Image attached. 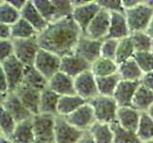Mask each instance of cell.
<instances>
[{
  "label": "cell",
  "instance_id": "6da1fadb",
  "mask_svg": "<svg viewBox=\"0 0 153 143\" xmlns=\"http://www.w3.org/2000/svg\"><path fill=\"white\" fill-rule=\"evenodd\" d=\"M83 35L72 16L49 23L42 32L37 35L40 49L49 51L59 57L75 54L76 47Z\"/></svg>",
  "mask_w": 153,
  "mask_h": 143
},
{
  "label": "cell",
  "instance_id": "7a4b0ae2",
  "mask_svg": "<svg viewBox=\"0 0 153 143\" xmlns=\"http://www.w3.org/2000/svg\"><path fill=\"white\" fill-rule=\"evenodd\" d=\"M88 103L94 110L97 122L111 124L116 121L119 105L113 97L99 94L88 101Z\"/></svg>",
  "mask_w": 153,
  "mask_h": 143
},
{
  "label": "cell",
  "instance_id": "3957f363",
  "mask_svg": "<svg viewBox=\"0 0 153 143\" xmlns=\"http://www.w3.org/2000/svg\"><path fill=\"white\" fill-rule=\"evenodd\" d=\"M128 23L129 30L131 32H146L148 26L153 18V9L143 0L141 4L131 10L124 12Z\"/></svg>",
  "mask_w": 153,
  "mask_h": 143
},
{
  "label": "cell",
  "instance_id": "277c9868",
  "mask_svg": "<svg viewBox=\"0 0 153 143\" xmlns=\"http://www.w3.org/2000/svg\"><path fill=\"white\" fill-rule=\"evenodd\" d=\"M56 116L47 114H37L33 116L32 123L36 139L55 143Z\"/></svg>",
  "mask_w": 153,
  "mask_h": 143
},
{
  "label": "cell",
  "instance_id": "5b68a950",
  "mask_svg": "<svg viewBox=\"0 0 153 143\" xmlns=\"http://www.w3.org/2000/svg\"><path fill=\"white\" fill-rule=\"evenodd\" d=\"M14 47V56L24 66H33L40 47L37 42V36L27 39H13Z\"/></svg>",
  "mask_w": 153,
  "mask_h": 143
},
{
  "label": "cell",
  "instance_id": "8992f818",
  "mask_svg": "<svg viewBox=\"0 0 153 143\" xmlns=\"http://www.w3.org/2000/svg\"><path fill=\"white\" fill-rule=\"evenodd\" d=\"M60 63L61 57L49 51L39 49L33 66L49 81V79L60 71Z\"/></svg>",
  "mask_w": 153,
  "mask_h": 143
},
{
  "label": "cell",
  "instance_id": "52a82bcc",
  "mask_svg": "<svg viewBox=\"0 0 153 143\" xmlns=\"http://www.w3.org/2000/svg\"><path fill=\"white\" fill-rule=\"evenodd\" d=\"M0 67L1 72L7 77L10 93L16 92V90L22 84L25 66L16 56L13 55L8 59L0 62Z\"/></svg>",
  "mask_w": 153,
  "mask_h": 143
},
{
  "label": "cell",
  "instance_id": "ba28073f",
  "mask_svg": "<svg viewBox=\"0 0 153 143\" xmlns=\"http://www.w3.org/2000/svg\"><path fill=\"white\" fill-rule=\"evenodd\" d=\"M110 20L111 13L102 9L90 23L83 35L94 40H104L109 32Z\"/></svg>",
  "mask_w": 153,
  "mask_h": 143
},
{
  "label": "cell",
  "instance_id": "9c48e42d",
  "mask_svg": "<svg viewBox=\"0 0 153 143\" xmlns=\"http://www.w3.org/2000/svg\"><path fill=\"white\" fill-rule=\"evenodd\" d=\"M76 94L80 97L90 101L100 94L97 86V79L90 70L86 71L74 78Z\"/></svg>",
  "mask_w": 153,
  "mask_h": 143
},
{
  "label": "cell",
  "instance_id": "30bf717a",
  "mask_svg": "<svg viewBox=\"0 0 153 143\" xmlns=\"http://www.w3.org/2000/svg\"><path fill=\"white\" fill-rule=\"evenodd\" d=\"M0 101L1 108L11 114L17 123L30 120L33 116V114L24 106L14 93L8 94L4 98L0 99Z\"/></svg>",
  "mask_w": 153,
  "mask_h": 143
},
{
  "label": "cell",
  "instance_id": "8fae6325",
  "mask_svg": "<svg viewBox=\"0 0 153 143\" xmlns=\"http://www.w3.org/2000/svg\"><path fill=\"white\" fill-rule=\"evenodd\" d=\"M84 133L72 126L65 117L56 116L55 143H78Z\"/></svg>",
  "mask_w": 153,
  "mask_h": 143
},
{
  "label": "cell",
  "instance_id": "7c38bea8",
  "mask_svg": "<svg viewBox=\"0 0 153 143\" xmlns=\"http://www.w3.org/2000/svg\"><path fill=\"white\" fill-rule=\"evenodd\" d=\"M65 119L72 126L76 127L82 132H87L92 127L93 124L97 122L94 110L88 102L79 107L78 110H76L69 116H65Z\"/></svg>",
  "mask_w": 153,
  "mask_h": 143
},
{
  "label": "cell",
  "instance_id": "4fadbf2b",
  "mask_svg": "<svg viewBox=\"0 0 153 143\" xmlns=\"http://www.w3.org/2000/svg\"><path fill=\"white\" fill-rule=\"evenodd\" d=\"M102 10L98 4V1L95 0H89L85 5H82L80 7L74 8L72 17L75 20V22L78 24V26L84 35L88 26L95 16L99 13V12Z\"/></svg>",
  "mask_w": 153,
  "mask_h": 143
},
{
  "label": "cell",
  "instance_id": "5bb4252c",
  "mask_svg": "<svg viewBox=\"0 0 153 143\" xmlns=\"http://www.w3.org/2000/svg\"><path fill=\"white\" fill-rule=\"evenodd\" d=\"M102 41L103 40H94L82 35L76 47L75 54L92 64L100 57Z\"/></svg>",
  "mask_w": 153,
  "mask_h": 143
},
{
  "label": "cell",
  "instance_id": "9a60e30c",
  "mask_svg": "<svg viewBox=\"0 0 153 143\" xmlns=\"http://www.w3.org/2000/svg\"><path fill=\"white\" fill-rule=\"evenodd\" d=\"M13 93L17 95V97L22 102V104L33 114V116L39 114L41 91L22 83L16 90V92H13Z\"/></svg>",
  "mask_w": 153,
  "mask_h": 143
},
{
  "label": "cell",
  "instance_id": "2e32d148",
  "mask_svg": "<svg viewBox=\"0 0 153 143\" xmlns=\"http://www.w3.org/2000/svg\"><path fill=\"white\" fill-rule=\"evenodd\" d=\"M91 69V64L82 57L76 54H72L61 57L60 72L71 76L72 78H76V76L81 74L86 71Z\"/></svg>",
  "mask_w": 153,
  "mask_h": 143
},
{
  "label": "cell",
  "instance_id": "e0dca14e",
  "mask_svg": "<svg viewBox=\"0 0 153 143\" xmlns=\"http://www.w3.org/2000/svg\"><path fill=\"white\" fill-rule=\"evenodd\" d=\"M140 81L121 80L114 93L113 97L119 107H131L132 100L137 89L140 86Z\"/></svg>",
  "mask_w": 153,
  "mask_h": 143
},
{
  "label": "cell",
  "instance_id": "ac0fdd59",
  "mask_svg": "<svg viewBox=\"0 0 153 143\" xmlns=\"http://www.w3.org/2000/svg\"><path fill=\"white\" fill-rule=\"evenodd\" d=\"M48 88L54 91L56 94L60 95V97L76 94L75 90L74 78H72L71 76L67 75L60 71L59 73H56L51 79H49Z\"/></svg>",
  "mask_w": 153,
  "mask_h": 143
},
{
  "label": "cell",
  "instance_id": "d6986e66",
  "mask_svg": "<svg viewBox=\"0 0 153 143\" xmlns=\"http://www.w3.org/2000/svg\"><path fill=\"white\" fill-rule=\"evenodd\" d=\"M111 20H110L109 32L106 38L115 40H121L130 35L128 23L124 13H110Z\"/></svg>",
  "mask_w": 153,
  "mask_h": 143
},
{
  "label": "cell",
  "instance_id": "ffe728a7",
  "mask_svg": "<svg viewBox=\"0 0 153 143\" xmlns=\"http://www.w3.org/2000/svg\"><path fill=\"white\" fill-rule=\"evenodd\" d=\"M141 118V112L133 107H119L116 121L123 128L136 133Z\"/></svg>",
  "mask_w": 153,
  "mask_h": 143
},
{
  "label": "cell",
  "instance_id": "44dd1931",
  "mask_svg": "<svg viewBox=\"0 0 153 143\" xmlns=\"http://www.w3.org/2000/svg\"><path fill=\"white\" fill-rule=\"evenodd\" d=\"M21 17L30 23L35 28L37 33L42 32L49 25V23L43 18L40 13L37 11L35 4H33V0H27L25 7L21 11Z\"/></svg>",
  "mask_w": 153,
  "mask_h": 143
},
{
  "label": "cell",
  "instance_id": "7402d4cb",
  "mask_svg": "<svg viewBox=\"0 0 153 143\" xmlns=\"http://www.w3.org/2000/svg\"><path fill=\"white\" fill-rule=\"evenodd\" d=\"M13 143H33L36 140V135L33 132L32 119L17 123L16 130L9 138Z\"/></svg>",
  "mask_w": 153,
  "mask_h": 143
},
{
  "label": "cell",
  "instance_id": "603a6c76",
  "mask_svg": "<svg viewBox=\"0 0 153 143\" xmlns=\"http://www.w3.org/2000/svg\"><path fill=\"white\" fill-rule=\"evenodd\" d=\"M60 95L56 94L54 91L46 88L41 91L39 114H47L57 116V106H59Z\"/></svg>",
  "mask_w": 153,
  "mask_h": 143
},
{
  "label": "cell",
  "instance_id": "cb8c5ba5",
  "mask_svg": "<svg viewBox=\"0 0 153 143\" xmlns=\"http://www.w3.org/2000/svg\"><path fill=\"white\" fill-rule=\"evenodd\" d=\"M85 99L80 97L79 95H63L60 97L59 101V106H57V116H67L74 113L76 110H78L85 103H87Z\"/></svg>",
  "mask_w": 153,
  "mask_h": 143
},
{
  "label": "cell",
  "instance_id": "d4e9b609",
  "mask_svg": "<svg viewBox=\"0 0 153 143\" xmlns=\"http://www.w3.org/2000/svg\"><path fill=\"white\" fill-rule=\"evenodd\" d=\"M22 83L30 87L43 91L48 87V79L36 70L35 66H25Z\"/></svg>",
  "mask_w": 153,
  "mask_h": 143
},
{
  "label": "cell",
  "instance_id": "484cf974",
  "mask_svg": "<svg viewBox=\"0 0 153 143\" xmlns=\"http://www.w3.org/2000/svg\"><path fill=\"white\" fill-rule=\"evenodd\" d=\"M119 65L115 60L106 59L103 57H100L91 64L90 71L96 77H102V76H108L112 74H118Z\"/></svg>",
  "mask_w": 153,
  "mask_h": 143
},
{
  "label": "cell",
  "instance_id": "4316f807",
  "mask_svg": "<svg viewBox=\"0 0 153 143\" xmlns=\"http://www.w3.org/2000/svg\"><path fill=\"white\" fill-rule=\"evenodd\" d=\"M153 104V91L140 84L132 100V106L139 112H147Z\"/></svg>",
  "mask_w": 153,
  "mask_h": 143
},
{
  "label": "cell",
  "instance_id": "83f0119b",
  "mask_svg": "<svg viewBox=\"0 0 153 143\" xmlns=\"http://www.w3.org/2000/svg\"><path fill=\"white\" fill-rule=\"evenodd\" d=\"M87 132L97 143H114V133L110 124L95 122Z\"/></svg>",
  "mask_w": 153,
  "mask_h": 143
},
{
  "label": "cell",
  "instance_id": "f1b7e54d",
  "mask_svg": "<svg viewBox=\"0 0 153 143\" xmlns=\"http://www.w3.org/2000/svg\"><path fill=\"white\" fill-rule=\"evenodd\" d=\"M118 74L122 80L140 81L143 73L133 58L119 65Z\"/></svg>",
  "mask_w": 153,
  "mask_h": 143
},
{
  "label": "cell",
  "instance_id": "f546056e",
  "mask_svg": "<svg viewBox=\"0 0 153 143\" xmlns=\"http://www.w3.org/2000/svg\"><path fill=\"white\" fill-rule=\"evenodd\" d=\"M96 79H97L99 94L105 97H113L120 81L122 80L119 74L102 76V77H96Z\"/></svg>",
  "mask_w": 153,
  "mask_h": 143
},
{
  "label": "cell",
  "instance_id": "4dcf8cb0",
  "mask_svg": "<svg viewBox=\"0 0 153 143\" xmlns=\"http://www.w3.org/2000/svg\"><path fill=\"white\" fill-rule=\"evenodd\" d=\"M37 32L22 17L12 26V39H27L37 36Z\"/></svg>",
  "mask_w": 153,
  "mask_h": 143
},
{
  "label": "cell",
  "instance_id": "1f68e13d",
  "mask_svg": "<svg viewBox=\"0 0 153 143\" xmlns=\"http://www.w3.org/2000/svg\"><path fill=\"white\" fill-rule=\"evenodd\" d=\"M21 18V12L10 5L7 0L0 2V24L13 26Z\"/></svg>",
  "mask_w": 153,
  "mask_h": 143
},
{
  "label": "cell",
  "instance_id": "d6a6232c",
  "mask_svg": "<svg viewBox=\"0 0 153 143\" xmlns=\"http://www.w3.org/2000/svg\"><path fill=\"white\" fill-rule=\"evenodd\" d=\"M110 125L114 133V143H143L137 136L136 133L123 128L117 121Z\"/></svg>",
  "mask_w": 153,
  "mask_h": 143
},
{
  "label": "cell",
  "instance_id": "836d02e7",
  "mask_svg": "<svg viewBox=\"0 0 153 143\" xmlns=\"http://www.w3.org/2000/svg\"><path fill=\"white\" fill-rule=\"evenodd\" d=\"M136 135L142 142L153 139V119L146 112L141 113V118Z\"/></svg>",
  "mask_w": 153,
  "mask_h": 143
},
{
  "label": "cell",
  "instance_id": "e575fe53",
  "mask_svg": "<svg viewBox=\"0 0 153 143\" xmlns=\"http://www.w3.org/2000/svg\"><path fill=\"white\" fill-rule=\"evenodd\" d=\"M135 52H135V49H134L132 40L130 38V35H129L128 37L119 40L115 61H116V63L118 65H120L123 63V62L133 58V55Z\"/></svg>",
  "mask_w": 153,
  "mask_h": 143
},
{
  "label": "cell",
  "instance_id": "d590c367",
  "mask_svg": "<svg viewBox=\"0 0 153 143\" xmlns=\"http://www.w3.org/2000/svg\"><path fill=\"white\" fill-rule=\"evenodd\" d=\"M130 38L135 52H151L153 40L146 32H131Z\"/></svg>",
  "mask_w": 153,
  "mask_h": 143
},
{
  "label": "cell",
  "instance_id": "8d00e7d4",
  "mask_svg": "<svg viewBox=\"0 0 153 143\" xmlns=\"http://www.w3.org/2000/svg\"><path fill=\"white\" fill-rule=\"evenodd\" d=\"M33 4L48 23L56 20V11L53 0H33Z\"/></svg>",
  "mask_w": 153,
  "mask_h": 143
},
{
  "label": "cell",
  "instance_id": "74e56055",
  "mask_svg": "<svg viewBox=\"0 0 153 143\" xmlns=\"http://www.w3.org/2000/svg\"><path fill=\"white\" fill-rule=\"evenodd\" d=\"M17 122L14 120V118L8 114L4 109L1 108L0 113V130H1V136L10 138L13 135V133L16 130Z\"/></svg>",
  "mask_w": 153,
  "mask_h": 143
},
{
  "label": "cell",
  "instance_id": "f35d334b",
  "mask_svg": "<svg viewBox=\"0 0 153 143\" xmlns=\"http://www.w3.org/2000/svg\"><path fill=\"white\" fill-rule=\"evenodd\" d=\"M133 59L143 74L153 72V55L151 52H136Z\"/></svg>",
  "mask_w": 153,
  "mask_h": 143
},
{
  "label": "cell",
  "instance_id": "ab89813d",
  "mask_svg": "<svg viewBox=\"0 0 153 143\" xmlns=\"http://www.w3.org/2000/svg\"><path fill=\"white\" fill-rule=\"evenodd\" d=\"M56 11V20L72 16L74 6L72 0H53Z\"/></svg>",
  "mask_w": 153,
  "mask_h": 143
},
{
  "label": "cell",
  "instance_id": "60d3db41",
  "mask_svg": "<svg viewBox=\"0 0 153 143\" xmlns=\"http://www.w3.org/2000/svg\"><path fill=\"white\" fill-rule=\"evenodd\" d=\"M118 44H119V40L105 38L102 41V50H100V57L115 60L117 54V49H118Z\"/></svg>",
  "mask_w": 153,
  "mask_h": 143
},
{
  "label": "cell",
  "instance_id": "b9f144b4",
  "mask_svg": "<svg viewBox=\"0 0 153 143\" xmlns=\"http://www.w3.org/2000/svg\"><path fill=\"white\" fill-rule=\"evenodd\" d=\"M100 7L109 13H124L123 0H97Z\"/></svg>",
  "mask_w": 153,
  "mask_h": 143
},
{
  "label": "cell",
  "instance_id": "7bdbcfd3",
  "mask_svg": "<svg viewBox=\"0 0 153 143\" xmlns=\"http://www.w3.org/2000/svg\"><path fill=\"white\" fill-rule=\"evenodd\" d=\"M14 55V47L13 39L0 40V62L8 59Z\"/></svg>",
  "mask_w": 153,
  "mask_h": 143
},
{
  "label": "cell",
  "instance_id": "ee69618b",
  "mask_svg": "<svg viewBox=\"0 0 153 143\" xmlns=\"http://www.w3.org/2000/svg\"><path fill=\"white\" fill-rule=\"evenodd\" d=\"M141 85L145 86L146 88L153 91V72L143 74L140 80Z\"/></svg>",
  "mask_w": 153,
  "mask_h": 143
},
{
  "label": "cell",
  "instance_id": "f6af8a7d",
  "mask_svg": "<svg viewBox=\"0 0 153 143\" xmlns=\"http://www.w3.org/2000/svg\"><path fill=\"white\" fill-rule=\"evenodd\" d=\"M12 39V26L0 24V40Z\"/></svg>",
  "mask_w": 153,
  "mask_h": 143
},
{
  "label": "cell",
  "instance_id": "bcb514c9",
  "mask_svg": "<svg viewBox=\"0 0 153 143\" xmlns=\"http://www.w3.org/2000/svg\"><path fill=\"white\" fill-rule=\"evenodd\" d=\"M143 0H123V6L124 11L131 10L133 8L137 7L139 4L142 3Z\"/></svg>",
  "mask_w": 153,
  "mask_h": 143
},
{
  "label": "cell",
  "instance_id": "7dc6e473",
  "mask_svg": "<svg viewBox=\"0 0 153 143\" xmlns=\"http://www.w3.org/2000/svg\"><path fill=\"white\" fill-rule=\"evenodd\" d=\"M7 1L10 5H12L14 9H16L19 12L22 11L27 3V0H7Z\"/></svg>",
  "mask_w": 153,
  "mask_h": 143
},
{
  "label": "cell",
  "instance_id": "c3c4849f",
  "mask_svg": "<svg viewBox=\"0 0 153 143\" xmlns=\"http://www.w3.org/2000/svg\"><path fill=\"white\" fill-rule=\"evenodd\" d=\"M78 143H97V142L94 140V138L90 135L89 132H85Z\"/></svg>",
  "mask_w": 153,
  "mask_h": 143
},
{
  "label": "cell",
  "instance_id": "681fc988",
  "mask_svg": "<svg viewBox=\"0 0 153 143\" xmlns=\"http://www.w3.org/2000/svg\"><path fill=\"white\" fill-rule=\"evenodd\" d=\"M87 2H88L87 0H72V4H73L74 8L80 7L82 5H85Z\"/></svg>",
  "mask_w": 153,
  "mask_h": 143
},
{
  "label": "cell",
  "instance_id": "f907efd6",
  "mask_svg": "<svg viewBox=\"0 0 153 143\" xmlns=\"http://www.w3.org/2000/svg\"><path fill=\"white\" fill-rule=\"evenodd\" d=\"M146 33L152 38V40H153V18H152V20L149 24V26H148V28H147Z\"/></svg>",
  "mask_w": 153,
  "mask_h": 143
},
{
  "label": "cell",
  "instance_id": "816d5d0a",
  "mask_svg": "<svg viewBox=\"0 0 153 143\" xmlns=\"http://www.w3.org/2000/svg\"><path fill=\"white\" fill-rule=\"evenodd\" d=\"M0 143H13V142L11 139H9V138L1 136L0 137Z\"/></svg>",
  "mask_w": 153,
  "mask_h": 143
},
{
  "label": "cell",
  "instance_id": "f5cc1de1",
  "mask_svg": "<svg viewBox=\"0 0 153 143\" xmlns=\"http://www.w3.org/2000/svg\"><path fill=\"white\" fill-rule=\"evenodd\" d=\"M146 113H147L148 114H149V116L153 119V104L151 105V107L147 110V112H146Z\"/></svg>",
  "mask_w": 153,
  "mask_h": 143
},
{
  "label": "cell",
  "instance_id": "db71d44e",
  "mask_svg": "<svg viewBox=\"0 0 153 143\" xmlns=\"http://www.w3.org/2000/svg\"><path fill=\"white\" fill-rule=\"evenodd\" d=\"M146 4L148 5V6L153 9V0H146Z\"/></svg>",
  "mask_w": 153,
  "mask_h": 143
},
{
  "label": "cell",
  "instance_id": "11a10c76",
  "mask_svg": "<svg viewBox=\"0 0 153 143\" xmlns=\"http://www.w3.org/2000/svg\"><path fill=\"white\" fill-rule=\"evenodd\" d=\"M33 143H46V142H44V141H41V140H39V139H36L35 142Z\"/></svg>",
  "mask_w": 153,
  "mask_h": 143
},
{
  "label": "cell",
  "instance_id": "9f6ffc18",
  "mask_svg": "<svg viewBox=\"0 0 153 143\" xmlns=\"http://www.w3.org/2000/svg\"><path fill=\"white\" fill-rule=\"evenodd\" d=\"M143 143H153V139L148 140V141H146V142H143Z\"/></svg>",
  "mask_w": 153,
  "mask_h": 143
},
{
  "label": "cell",
  "instance_id": "6f0895ef",
  "mask_svg": "<svg viewBox=\"0 0 153 143\" xmlns=\"http://www.w3.org/2000/svg\"><path fill=\"white\" fill-rule=\"evenodd\" d=\"M151 54L153 55V44H152V48H151Z\"/></svg>",
  "mask_w": 153,
  "mask_h": 143
}]
</instances>
